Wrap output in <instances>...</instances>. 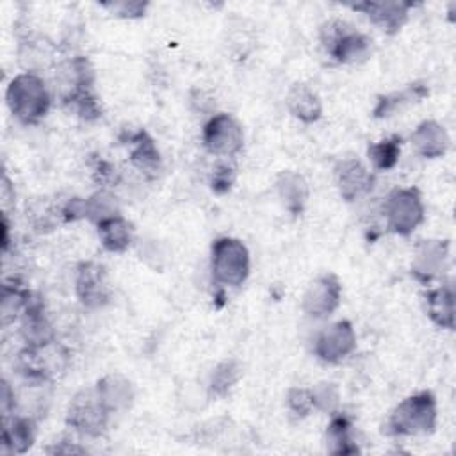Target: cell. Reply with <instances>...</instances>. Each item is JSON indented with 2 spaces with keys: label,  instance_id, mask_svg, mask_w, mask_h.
<instances>
[{
  "label": "cell",
  "instance_id": "1",
  "mask_svg": "<svg viewBox=\"0 0 456 456\" xmlns=\"http://www.w3.org/2000/svg\"><path fill=\"white\" fill-rule=\"evenodd\" d=\"M5 100L11 112L23 123L39 121L50 107V94L45 82L28 71L16 75L9 82Z\"/></svg>",
  "mask_w": 456,
  "mask_h": 456
},
{
  "label": "cell",
  "instance_id": "2",
  "mask_svg": "<svg viewBox=\"0 0 456 456\" xmlns=\"http://www.w3.org/2000/svg\"><path fill=\"white\" fill-rule=\"evenodd\" d=\"M436 426V401L431 392H419L395 406L387 422L390 435H426Z\"/></svg>",
  "mask_w": 456,
  "mask_h": 456
},
{
  "label": "cell",
  "instance_id": "3",
  "mask_svg": "<svg viewBox=\"0 0 456 456\" xmlns=\"http://www.w3.org/2000/svg\"><path fill=\"white\" fill-rule=\"evenodd\" d=\"M212 274L217 283L237 287L249 274L248 248L232 237H219L212 244Z\"/></svg>",
  "mask_w": 456,
  "mask_h": 456
},
{
  "label": "cell",
  "instance_id": "4",
  "mask_svg": "<svg viewBox=\"0 0 456 456\" xmlns=\"http://www.w3.org/2000/svg\"><path fill=\"white\" fill-rule=\"evenodd\" d=\"M321 39L326 52L338 62H358L370 53V39L340 21L324 25Z\"/></svg>",
  "mask_w": 456,
  "mask_h": 456
},
{
  "label": "cell",
  "instance_id": "5",
  "mask_svg": "<svg viewBox=\"0 0 456 456\" xmlns=\"http://www.w3.org/2000/svg\"><path fill=\"white\" fill-rule=\"evenodd\" d=\"M388 228L399 235H410L424 221L420 192L413 187L394 191L385 205Z\"/></svg>",
  "mask_w": 456,
  "mask_h": 456
},
{
  "label": "cell",
  "instance_id": "6",
  "mask_svg": "<svg viewBox=\"0 0 456 456\" xmlns=\"http://www.w3.org/2000/svg\"><path fill=\"white\" fill-rule=\"evenodd\" d=\"M109 415L110 413L98 399L96 390H82L71 399L66 422L82 435L98 436L105 429Z\"/></svg>",
  "mask_w": 456,
  "mask_h": 456
},
{
  "label": "cell",
  "instance_id": "7",
  "mask_svg": "<svg viewBox=\"0 0 456 456\" xmlns=\"http://www.w3.org/2000/svg\"><path fill=\"white\" fill-rule=\"evenodd\" d=\"M242 141V128L230 114L212 116L203 128V144L214 155H235Z\"/></svg>",
  "mask_w": 456,
  "mask_h": 456
},
{
  "label": "cell",
  "instance_id": "8",
  "mask_svg": "<svg viewBox=\"0 0 456 456\" xmlns=\"http://www.w3.org/2000/svg\"><path fill=\"white\" fill-rule=\"evenodd\" d=\"M340 296L342 287L338 278L335 274H322L308 285L303 296V310L315 319L328 317L337 310Z\"/></svg>",
  "mask_w": 456,
  "mask_h": 456
},
{
  "label": "cell",
  "instance_id": "9",
  "mask_svg": "<svg viewBox=\"0 0 456 456\" xmlns=\"http://www.w3.org/2000/svg\"><path fill=\"white\" fill-rule=\"evenodd\" d=\"M356 347V335L349 321H337L322 330L315 340V354L326 363H337L353 353Z\"/></svg>",
  "mask_w": 456,
  "mask_h": 456
},
{
  "label": "cell",
  "instance_id": "10",
  "mask_svg": "<svg viewBox=\"0 0 456 456\" xmlns=\"http://www.w3.org/2000/svg\"><path fill=\"white\" fill-rule=\"evenodd\" d=\"M75 290L80 303L87 308H102L109 303V283L105 267L96 262H82L77 269Z\"/></svg>",
  "mask_w": 456,
  "mask_h": 456
},
{
  "label": "cell",
  "instance_id": "11",
  "mask_svg": "<svg viewBox=\"0 0 456 456\" xmlns=\"http://www.w3.org/2000/svg\"><path fill=\"white\" fill-rule=\"evenodd\" d=\"M337 185L346 201H354L372 189V175L358 159H344L335 167Z\"/></svg>",
  "mask_w": 456,
  "mask_h": 456
},
{
  "label": "cell",
  "instance_id": "12",
  "mask_svg": "<svg viewBox=\"0 0 456 456\" xmlns=\"http://www.w3.org/2000/svg\"><path fill=\"white\" fill-rule=\"evenodd\" d=\"M411 5L413 4L406 2H362L351 7L354 11H362L374 25H378L385 32L394 34L404 25Z\"/></svg>",
  "mask_w": 456,
  "mask_h": 456
},
{
  "label": "cell",
  "instance_id": "13",
  "mask_svg": "<svg viewBox=\"0 0 456 456\" xmlns=\"http://www.w3.org/2000/svg\"><path fill=\"white\" fill-rule=\"evenodd\" d=\"M96 395L109 413L125 411L132 406L134 387L121 374H107L96 383Z\"/></svg>",
  "mask_w": 456,
  "mask_h": 456
},
{
  "label": "cell",
  "instance_id": "14",
  "mask_svg": "<svg viewBox=\"0 0 456 456\" xmlns=\"http://www.w3.org/2000/svg\"><path fill=\"white\" fill-rule=\"evenodd\" d=\"M126 144H130L132 164L146 176H157L160 171V153L153 139L144 130H137L128 134Z\"/></svg>",
  "mask_w": 456,
  "mask_h": 456
},
{
  "label": "cell",
  "instance_id": "15",
  "mask_svg": "<svg viewBox=\"0 0 456 456\" xmlns=\"http://www.w3.org/2000/svg\"><path fill=\"white\" fill-rule=\"evenodd\" d=\"M411 142L422 157L435 159V157H442L447 151L449 135L440 123L429 119V121H422L415 128V132L411 134Z\"/></svg>",
  "mask_w": 456,
  "mask_h": 456
},
{
  "label": "cell",
  "instance_id": "16",
  "mask_svg": "<svg viewBox=\"0 0 456 456\" xmlns=\"http://www.w3.org/2000/svg\"><path fill=\"white\" fill-rule=\"evenodd\" d=\"M278 196L283 201L285 208L297 216L303 212L305 203L308 200V185L306 180L296 171H281L276 178Z\"/></svg>",
  "mask_w": 456,
  "mask_h": 456
},
{
  "label": "cell",
  "instance_id": "17",
  "mask_svg": "<svg viewBox=\"0 0 456 456\" xmlns=\"http://www.w3.org/2000/svg\"><path fill=\"white\" fill-rule=\"evenodd\" d=\"M447 244L440 240H424L413 260V273L422 280H431L444 271Z\"/></svg>",
  "mask_w": 456,
  "mask_h": 456
},
{
  "label": "cell",
  "instance_id": "18",
  "mask_svg": "<svg viewBox=\"0 0 456 456\" xmlns=\"http://www.w3.org/2000/svg\"><path fill=\"white\" fill-rule=\"evenodd\" d=\"M285 102L290 114L303 123H314L322 114V105L319 96L305 84H294Z\"/></svg>",
  "mask_w": 456,
  "mask_h": 456
},
{
  "label": "cell",
  "instance_id": "19",
  "mask_svg": "<svg viewBox=\"0 0 456 456\" xmlns=\"http://www.w3.org/2000/svg\"><path fill=\"white\" fill-rule=\"evenodd\" d=\"M98 235L107 251L121 253L132 242V224L119 214L105 217L96 223Z\"/></svg>",
  "mask_w": 456,
  "mask_h": 456
},
{
  "label": "cell",
  "instance_id": "20",
  "mask_svg": "<svg viewBox=\"0 0 456 456\" xmlns=\"http://www.w3.org/2000/svg\"><path fill=\"white\" fill-rule=\"evenodd\" d=\"M428 314L440 328H454V290L452 285H442L426 294Z\"/></svg>",
  "mask_w": 456,
  "mask_h": 456
},
{
  "label": "cell",
  "instance_id": "21",
  "mask_svg": "<svg viewBox=\"0 0 456 456\" xmlns=\"http://www.w3.org/2000/svg\"><path fill=\"white\" fill-rule=\"evenodd\" d=\"M34 442V424L28 419H12L4 424L2 445L7 452L23 454Z\"/></svg>",
  "mask_w": 456,
  "mask_h": 456
},
{
  "label": "cell",
  "instance_id": "22",
  "mask_svg": "<svg viewBox=\"0 0 456 456\" xmlns=\"http://www.w3.org/2000/svg\"><path fill=\"white\" fill-rule=\"evenodd\" d=\"M328 451L331 454H354L358 447L351 440V422L344 415H337L331 419L326 429Z\"/></svg>",
  "mask_w": 456,
  "mask_h": 456
},
{
  "label": "cell",
  "instance_id": "23",
  "mask_svg": "<svg viewBox=\"0 0 456 456\" xmlns=\"http://www.w3.org/2000/svg\"><path fill=\"white\" fill-rule=\"evenodd\" d=\"M399 151H401V139L390 137L369 146V159L376 169L388 171L397 164Z\"/></svg>",
  "mask_w": 456,
  "mask_h": 456
},
{
  "label": "cell",
  "instance_id": "24",
  "mask_svg": "<svg viewBox=\"0 0 456 456\" xmlns=\"http://www.w3.org/2000/svg\"><path fill=\"white\" fill-rule=\"evenodd\" d=\"M240 378V367L235 360L221 362L210 376V390L216 395H226Z\"/></svg>",
  "mask_w": 456,
  "mask_h": 456
},
{
  "label": "cell",
  "instance_id": "25",
  "mask_svg": "<svg viewBox=\"0 0 456 456\" xmlns=\"http://www.w3.org/2000/svg\"><path fill=\"white\" fill-rule=\"evenodd\" d=\"M428 94V89L422 87V86H410L406 91L403 93H395V94H390V96H381L376 109H374V116L376 118H385L388 116L390 112H394L397 107H401L403 103H408V102H415V100H420Z\"/></svg>",
  "mask_w": 456,
  "mask_h": 456
},
{
  "label": "cell",
  "instance_id": "26",
  "mask_svg": "<svg viewBox=\"0 0 456 456\" xmlns=\"http://www.w3.org/2000/svg\"><path fill=\"white\" fill-rule=\"evenodd\" d=\"M87 201V217L94 219L96 223L105 219V217H110V216H116L118 210H116V201L110 194L107 192H96L94 196H91Z\"/></svg>",
  "mask_w": 456,
  "mask_h": 456
},
{
  "label": "cell",
  "instance_id": "27",
  "mask_svg": "<svg viewBox=\"0 0 456 456\" xmlns=\"http://www.w3.org/2000/svg\"><path fill=\"white\" fill-rule=\"evenodd\" d=\"M287 406L289 410L303 419L306 417L315 406H314V397H312V390H306V388H299V387H294L289 390L287 394Z\"/></svg>",
  "mask_w": 456,
  "mask_h": 456
},
{
  "label": "cell",
  "instance_id": "28",
  "mask_svg": "<svg viewBox=\"0 0 456 456\" xmlns=\"http://www.w3.org/2000/svg\"><path fill=\"white\" fill-rule=\"evenodd\" d=\"M314 406L322 411H333L338 406V388L333 383H319L312 388Z\"/></svg>",
  "mask_w": 456,
  "mask_h": 456
},
{
  "label": "cell",
  "instance_id": "29",
  "mask_svg": "<svg viewBox=\"0 0 456 456\" xmlns=\"http://www.w3.org/2000/svg\"><path fill=\"white\" fill-rule=\"evenodd\" d=\"M233 180H235V171L232 166L228 164H217L214 167V173H212V180H210V187L216 194H224L232 189L233 185Z\"/></svg>",
  "mask_w": 456,
  "mask_h": 456
},
{
  "label": "cell",
  "instance_id": "30",
  "mask_svg": "<svg viewBox=\"0 0 456 456\" xmlns=\"http://www.w3.org/2000/svg\"><path fill=\"white\" fill-rule=\"evenodd\" d=\"M107 9H110L112 12H116L118 16L123 18H137L142 16L148 4H141V2H114V4H105Z\"/></svg>",
  "mask_w": 456,
  "mask_h": 456
},
{
  "label": "cell",
  "instance_id": "31",
  "mask_svg": "<svg viewBox=\"0 0 456 456\" xmlns=\"http://www.w3.org/2000/svg\"><path fill=\"white\" fill-rule=\"evenodd\" d=\"M62 217L64 221H77L87 217V201L82 198L69 200L62 208Z\"/></svg>",
  "mask_w": 456,
  "mask_h": 456
},
{
  "label": "cell",
  "instance_id": "32",
  "mask_svg": "<svg viewBox=\"0 0 456 456\" xmlns=\"http://www.w3.org/2000/svg\"><path fill=\"white\" fill-rule=\"evenodd\" d=\"M46 452H50V454H84L86 449L78 447V445H73V444L71 445H61V442H59L53 447H48Z\"/></svg>",
  "mask_w": 456,
  "mask_h": 456
},
{
  "label": "cell",
  "instance_id": "33",
  "mask_svg": "<svg viewBox=\"0 0 456 456\" xmlns=\"http://www.w3.org/2000/svg\"><path fill=\"white\" fill-rule=\"evenodd\" d=\"M11 200H14V192L11 191L9 178L4 175V178H2V207H4V210L7 208V205H9Z\"/></svg>",
  "mask_w": 456,
  "mask_h": 456
}]
</instances>
